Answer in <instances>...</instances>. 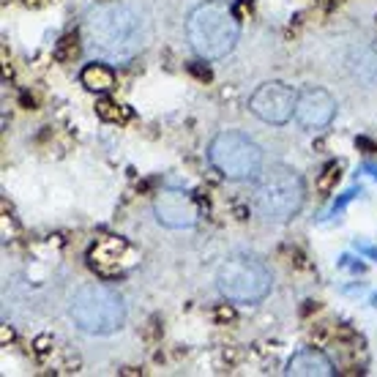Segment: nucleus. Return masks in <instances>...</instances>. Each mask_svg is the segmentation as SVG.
Returning <instances> with one entry per match:
<instances>
[{
    "label": "nucleus",
    "instance_id": "nucleus-11",
    "mask_svg": "<svg viewBox=\"0 0 377 377\" xmlns=\"http://www.w3.org/2000/svg\"><path fill=\"white\" fill-rule=\"evenodd\" d=\"M288 375H295V377H331L336 375V369H333V364L326 358V355L320 353V350H301V353H295L292 358L288 361Z\"/></svg>",
    "mask_w": 377,
    "mask_h": 377
},
{
    "label": "nucleus",
    "instance_id": "nucleus-7",
    "mask_svg": "<svg viewBox=\"0 0 377 377\" xmlns=\"http://www.w3.org/2000/svg\"><path fill=\"white\" fill-rule=\"evenodd\" d=\"M295 101H298V93L285 85V82H263L260 88L252 93L249 99V110L254 112L263 123L271 126H285L290 118L295 115Z\"/></svg>",
    "mask_w": 377,
    "mask_h": 377
},
{
    "label": "nucleus",
    "instance_id": "nucleus-12",
    "mask_svg": "<svg viewBox=\"0 0 377 377\" xmlns=\"http://www.w3.org/2000/svg\"><path fill=\"white\" fill-rule=\"evenodd\" d=\"M80 82L93 93H107L110 88H115V74L104 63H88L80 71Z\"/></svg>",
    "mask_w": 377,
    "mask_h": 377
},
{
    "label": "nucleus",
    "instance_id": "nucleus-10",
    "mask_svg": "<svg viewBox=\"0 0 377 377\" xmlns=\"http://www.w3.org/2000/svg\"><path fill=\"white\" fill-rule=\"evenodd\" d=\"M336 115V99H333L328 90L323 88H304L298 93V101H295V120L309 129H326Z\"/></svg>",
    "mask_w": 377,
    "mask_h": 377
},
{
    "label": "nucleus",
    "instance_id": "nucleus-4",
    "mask_svg": "<svg viewBox=\"0 0 377 377\" xmlns=\"http://www.w3.org/2000/svg\"><path fill=\"white\" fill-rule=\"evenodd\" d=\"M68 314L74 326L85 333L107 336L123 328L126 323V304L123 298L107 285H85L74 292Z\"/></svg>",
    "mask_w": 377,
    "mask_h": 377
},
{
    "label": "nucleus",
    "instance_id": "nucleus-13",
    "mask_svg": "<svg viewBox=\"0 0 377 377\" xmlns=\"http://www.w3.org/2000/svg\"><path fill=\"white\" fill-rule=\"evenodd\" d=\"M96 112H99V118L107 120V123H126V120L132 118V112L126 110L123 104H115V101H110V99H99Z\"/></svg>",
    "mask_w": 377,
    "mask_h": 377
},
{
    "label": "nucleus",
    "instance_id": "nucleus-18",
    "mask_svg": "<svg viewBox=\"0 0 377 377\" xmlns=\"http://www.w3.org/2000/svg\"><path fill=\"white\" fill-rule=\"evenodd\" d=\"M49 350H52V336L42 333V336H36V339H33V353L36 355H47Z\"/></svg>",
    "mask_w": 377,
    "mask_h": 377
},
{
    "label": "nucleus",
    "instance_id": "nucleus-6",
    "mask_svg": "<svg viewBox=\"0 0 377 377\" xmlns=\"http://www.w3.org/2000/svg\"><path fill=\"white\" fill-rule=\"evenodd\" d=\"M208 159L216 167V173H222L230 180H246L254 178L263 167V151L254 140H249L241 132H222L214 137Z\"/></svg>",
    "mask_w": 377,
    "mask_h": 377
},
{
    "label": "nucleus",
    "instance_id": "nucleus-9",
    "mask_svg": "<svg viewBox=\"0 0 377 377\" xmlns=\"http://www.w3.org/2000/svg\"><path fill=\"white\" fill-rule=\"evenodd\" d=\"M154 214L159 224H164L170 230H186V227H194L200 208L192 194H186L180 189H164L156 194Z\"/></svg>",
    "mask_w": 377,
    "mask_h": 377
},
{
    "label": "nucleus",
    "instance_id": "nucleus-16",
    "mask_svg": "<svg viewBox=\"0 0 377 377\" xmlns=\"http://www.w3.org/2000/svg\"><path fill=\"white\" fill-rule=\"evenodd\" d=\"M214 320H216V323H233V320H235V307H233V301H230V304H219V307L214 309Z\"/></svg>",
    "mask_w": 377,
    "mask_h": 377
},
{
    "label": "nucleus",
    "instance_id": "nucleus-3",
    "mask_svg": "<svg viewBox=\"0 0 377 377\" xmlns=\"http://www.w3.org/2000/svg\"><path fill=\"white\" fill-rule=\"evenodd\" d=\"M254 205L266 222H290L304 208V180L295 170H290L285 164H273L266 173H260L257 189H254Z\"/></svg>",
    "mask_w": 377,
    "mask_h": 377
},
{
    "label": "nucleus",
    "instance_id": "nucleus-8",
    "mask_svg": "<svg viewBox=\"0 0 377 377\" xmlns=\"http://www.w3.org/2000/svg\"><path fill=\"white\" fill-rule=\"evenodd\" d=\"M137 260L140 257H137L134 246L123 238H115V235H104L88 249V266L104 279L126 273Z\"/></svg>",
    "mask_w": 377,
    "mask_h": 377
},
{
    "label": "nucleus",
    "instance_id": "nucleus-20",
    "mask_svg": "<svg viewBox=\"0 0 377 377\" xmlns=\"http://www.w3.org/2000/svg\"><path fill=\"white\" fill-rule=\"evenodd\" d=\"M23 3L27 6V8H44L49 0H23Z\"/></svg>",
    "mask_w": 377,
    "mask_h": 377
},
{
    "label": "nucleus",
    "instance_id": "nucleus-21",
    "mask_svg": "<svg viewBox=\"0 0 377 377\" xmlns=\"http://www.w3.org/2000/svg\"><path fill=\"white\" fill-rule=\"evenodd\" d=\"M192 71H194L197 77H202V80H211V71H208V68H197V66H192Z\"/></svg>",
    "mask_w": 377,
    "mask_h": 377
},
{
    "label": "nucleus",
    "instance_id": "nucleus-17",
    "mask_svg": "<svg viewBox=\"0 0 377 377\" xmlns=\"http://www.w3.org/2000/svg\"><path fill=\"white\" fill-rule=\"evenodd\" d=\"M331 336H336V333L328 331V326H314V328L309 331V339L314 342V345H326Z\"/></svg>",
    "mask_w": 377,
    "mask_h": 377
},
{
    "label": "nucleus",
    "instance_id": "nucleus-15",
    "mask_svg": "<svg viewBox=\"0 0 377 377\" xmlns=\"http://www.w3.org/2000/svg\"><path fill=\"white\" fill-rule=\"evenodd\" d=\"M339 175H342V167H339L336 161L326 164L323 175L317 178V192H320V194H331L333 189H336V183H339Z\"/></svg>",
    "mask_w": 377,
    "mask_h": 377
},
{
    "label": "nucleus",
    "instance_id": "nucleus-19",
    "mask_svg": "<svg viewBox=\"0 0 377 377\" xmlns=\"http://www.w3.org/2000/svg\"><path fill=\"white\" fill-rule=\"evenodd\" d=\"M0 342H3V345H8V342H14V331H11L8 326H0Z\"/></svg>",
    "mask_w": 377,
    "mask_h": 377
},
{
    "label": "nucleus",
    "instance_id": "nucleus-14",
    "mask_svg": "<svg viewBox=\"0 0 377 377\" xmlns=\"http://www.w3.org/2000/svg\"><path fill=\"white\" fill-rule=\"evenodd\" d=\"M77 55H80V36H77V33H66V36L58 42V47H55V58H58L61 63H71Z\"/></svg>",
    "mask_w": 377,
    "mask_h": 377
},
{
    "label": "nucleus",
    "instance_id": "nucleus-1",
    "mask_svg": "<svg viewBox=\"0 0 377 377\" xmlns=\"http://www.w3.org/2000/svg\"><path fill=\"white\" fill-rule=\"evenodd\" d=\"M85 30H88L90 49L99 52L101 58L132 61L145 47L148 23H145V14L132 3H104L90 8Z\"/></svg>",
    "mask_w": 377,
    "mask_h": 377
},
{
    "label": "nucleus",
    "instance_id": "nucleus-2",
    "mask_svg": "<svg viewBox=\"0 0 377 377\" xmlns=\"http://www.w3.org/2000/svg\"><path fill=\"white\" fill-rule=\"evenodd\" d=\"M186 36H189L192 49L202 61H219L235 49L238 36H241V23L230 3L208 0L189 14Z\"/></svg>",
    "mask_w": 377,
    "mask_h": 377
},
{
    "label": "nucleus",
    "instance_id": "nucleus-5",
    "mask_svg": "<svg viewBox=\"0 0 377 377\" xmlns=\"http://www.w3.org/2000/svg\"><path fill=\"white\" fill-rule=\"evenodd\" d=\"M216 288L227 301L254 307L273 288L271 268L252 254H233L216 271Z\"/></svg>",
    "mask_w": 377,
    "mask_h": 377
}]
</instances>
